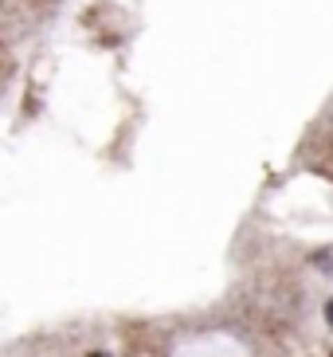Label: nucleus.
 <instances>
[{
  "label": "nucleus",
  "instance_id": "f03ea898",
  "mask_svg": "<svg viewBox=\"0 0 333 357\" xmlns=\"http://www.w3.org/2000/svg\"><path fill=\"white\" fill-rule=\"evenodd\" d=\"M91 357H106V354H91Z\"/></svg>",
  "mask_w": 333,
  "mask_h": 357
},
{
  "label": "nucleus",
  "instance_id": "f257e3e1",
  "mask_svg": "<svg viewBox=\"0 0 333 357\" xmlns=\"http://www.w3.org/2000/svg\"><path fill=\"white\" fill-rule=\"evenodd\" d=\"M325 322L333 326V298H330V303H325Z\"/></svg>",
  "mask_w": 333,
  "mask_h": 357
}]
</instances>
